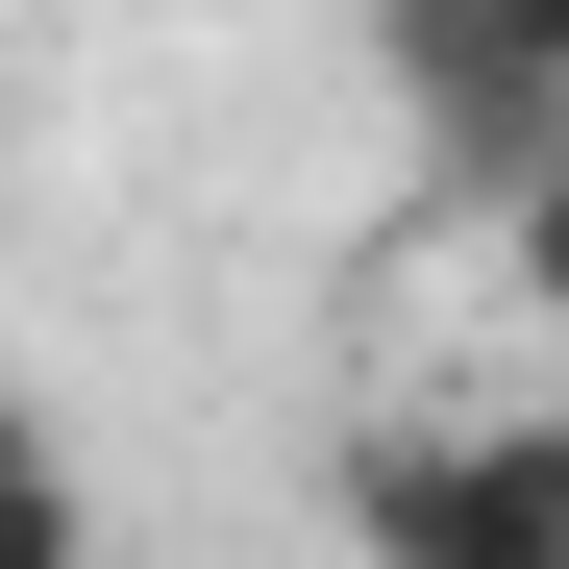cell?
<instances>
[{"label":"cell","instance_id":"cell-2","mask_svg":"<svg viewBox=\"0 0 569 569\" xmlns=\"http://www.w3.org/2000/svg\"><path fill=\"white\" fill-rule=\"evenodd\" d=\"M371 74H397V124L470 199H545V149H569V0H371Z\"/></svg>","mask_w":569,"mask_h":569},{"label":"cell","instance_id":"cell-1","mask_svg":"<svg viewBox=\"0 0 569 569\" xmlns=\"http://www.w3.org/2000/svg\"><path fill=\"white\" fill-rule=\"evenodd\" d=\"M322 520H347L371 569H569V421H496V397H446V421H347Z\"/></svg>","mask_w":569,"mask_h":569},{"label":"cell","instance_id":"cell-3","mask_svg":"<svg viewBox=\"0 0 569 569\" xmlns=\"http://www.w3.org/2000/svg\"><path fill=\"white\" fill-rule=\"evenodd\" d=\"M0 569H100V496H74V446L0 397Z\"/></svg>","mask_w":569,"mask_h":569}]
</instances>
